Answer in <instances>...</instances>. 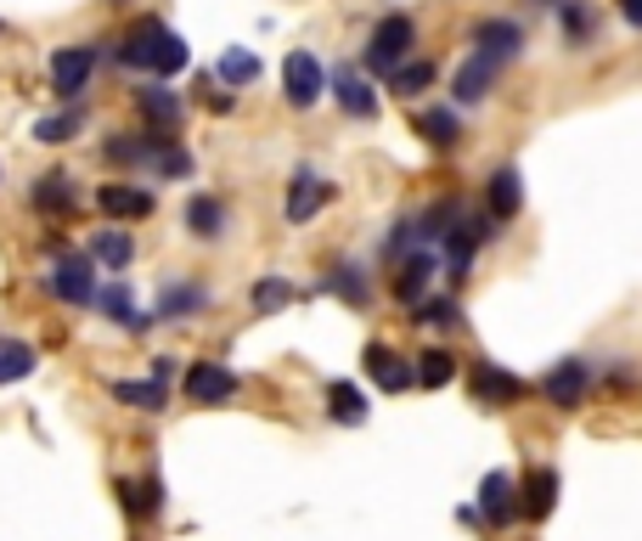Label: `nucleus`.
Returning <instances> with one entry per match:
<instances>
[{
    "instance_id": "obj_1",
    "label": "nucleus",
    "mask_w": 642,
    "mask_h": 541,
    "mask_svg": "<svg viewBox=\"0 0 642 541\" xmlns=\"http://www.w3.org/2000/svg\"><path fill=\"white\" fill-rule=\"evenodd\" d=\"M119 62H130V68H141V73H152V79H169V73H180V68L192 62V46L180 40L175 29H164L158 18H141V23L125 35Z\"/></svg>"
},
{
    "instance_id": "obj_2",
    "label": "nucleus",
    "mask_w": 642,
    "mask_h": 541,
    "mask_svg": "<svg viewBox=\"0 0 642 541\" xmlns=\"http://www.w3.org/2000/svg\"><path fill=\"white\" fill-rule=\"evenodd\" d=\"M412 46H417V23L406 12H389V18H378L373 35H366V68H373V73H395L412 57Z\"/></svg>"
},
{
    "instance_id": "obj_3",
    "label": "nucleus",
    "mask_w": 642,
    "mask_h": 541,
    "mask_svg": "<svg viewBox=\"0 0 642 541\" xmlns=\"http://www.w3.org/2000/svg\"><path fill=\"white\" fill-rule=\"evenodd\" d=\"M97 46H62V51H51V90L62 102H79L85 90H90V79H97Z\"/></svg>"
},
{
    "instance_id": "obj_4",
    "label": "nucleus",
    "mask_w": 642,
    "mask_h": 541,
    "mask_svg": "<svg viewBox=\"0 0 642 541\" xmlns=\"http://www.w3.org/2000/svg\"><path fill=\"white\" fill-rule=\"evenodd\" d=\"M46 288H51L62 305H97V259H90V254H62V259L51 265Z\"/></svg>"
},
{
    "instance_id": "obj_5",
    "label": "nucleus",
    "mask_w": 642,
    "mask_h": 541,
    "mask_svg": "<svg viewBox=\"0 0 642 541\" xmlns=\"http://www.w3.org/2000/svg\"><path fill=\"white\" fill-rule=\"evenodd\" d=\"M496 85H502V62H496V57H485V51L463 57V62H456V73H451V108H474V102H485Z\"/></svg>"
},
{
    "instance_id": "obj_6",
    "label": "nucleus",
    "mask_w": 642,
    "mask_h": 541,
    "mask_svg": "<svg viewBox=\"0 0 642 541\" xmlns=\"http://www.w3.org/2000/svg\"><path fill=\"white\" fill-rule=\"evenodd\" d=\"M327 85H333V79H327L322 57H310V51H288V57H283V97H288L294 108H316Z\"/></svg>"
},
{
    "instance_id": "obj_7",
    "label": "nucleus",
    "mask_w": 642,
    "mask_h": 541,
    "mask_svg": "<svg viewBox=\"0 0 642 541\" xmlns=\"http://www.w3.org/2000/svg\"><path fill=\"white\" fill-rule=\"evenodd\" d=\"M474 513L485 519V524H513L518 513H524V496H518V480L507 474V469H491L485 480H480V502H474Z\"/></svg>"
},
{
    "instance_id": "obj_8",
    "label": "nucleus",
    "mask_w": 642,
    "mask_h": 541,
    "mask_svg": "<svg viewBox=\"0 0 642 541\" xmlns=\"http://www.w3.org/2000/svg\"><path fill=\"white\" fill-rule=\"evenodd\" d=\"M586 390H592V361H581V355L559 361V367L541 378V395L553 401L559 412H575V406L586 401Z\"/></svg>"
},
{
    "instance_id": "obj_9",
    "label": "nucleus",
    "mask_w": 642,
    "mask_h": 541,
    "mask_svg": "<svg viewBox=\"0 0 642 541\" xmlns=\"http://www.w3.org/2000/svg\"><path fill=\"white\" fill-rule=\"evenodd\" d=\"M468 390H474V401H480V406H513V401H524V378L502 373L496 361H474Z\"/></svg>"
},
{
    "instance_id": "obj_10",
    "label": "nucleus",
    "mask_w": 642,
    "mask_h": 541,
    "mask_svg": "<svg viewBox=\"0 0 642 541\" xmlns=\"http://www.w3.org/2000/svg\"><path fill=\"white\" fill-rule=\"evenodd\" d=\"M366 373H373V384H378L384 395H401V390L417 384L412 361H406L401 350H389V344H366Z\"/></svg>"
},
{
    "instance_id": "obj_11",
    "label": "nucleus",
    "mask_w": 642,
    "mask_h": 541,
    "mask_svg": "<svg viewBox=\"0 0 642 541\" xmlns=\"http://www.w3.org/2000/svg\"><path fill=\"white\" fill-rule=\"evenodd\" d=\"M327 90L338 97V108H344L349 119H373V114H378V90H373V79H366L360 68H338Z\"/></svg>"
},
{
    "instance_id": "obj_12",
    "label": "nucleus",
    "mask_w": 642,
    "mask_h": 541,
    "mask_svg": "<svg viewBox=\"0 0 642 541\" xmlns=\"http://www.w3.org/2000/svg\"><path fill=\"white\" fill-rule=\"evenodd\" d=\"M187 395H192L198 406L231 401V395H237V373L220 367V361H198V367H187Z\"/></svg>"
},
{
    "instance_id": "obj_13",
    "label": "nucleus",
    "mask_w": 642,
    "mask_h": 541,
    "mask_svg": "<svg viewBox=\"0 0 642 541\" xmlns=\"http://www.w3.org/2000/svg\"><path fill=\"white\" fill-rule=\"evenodd\" d=\"M485 209H491L496 226H507V220L524 209V187H518V169H513V164L491 169V180H485Z\"/></svg>"
},
{
    "instance_id": "obj_14",
    "label": "nucleus",
    "mask_w": 642,
    "mask_h": 541,
    "mask_svg": "<svg viewBox=\"0 0 642 541\" xmlns=\"http://www.w3.org/2000/svg\"><path fill=\"white\" fill-rule=\"evenodd\" d=\"M428 277H434V248H412V254H401V270H395V299H401L406 311H412V305H423Z\"/></svg>"
},
{
    "instance_id": "obj_15",
    "label": "nucleus",
    "mask_w": 642,
    "mask_h": 541,
    "mask_svg": "<svg viewBox=\"0 0 642 541\" xmlns=\"http://www.w3.org/2000/svg\"><path fill=\"white\" fill-rule=\"evenodd\" d=\"M518 46H524V29H518L513 18H485V23H474V51H485V57H496V62H513Z\"/></svg>"
},
{
    "instance_id": "obj_16",
    "label": "nucleus",
    "mask_w": 642,
    "mask_h": 541,
    "mask_svg": "<svg viewBox=\"0 0 642 541\" xmlns=\"http://www.w3.org/2000/svg\"><path fill=\"white\" fill-rule=\"evenodd\" d=\"M97 311H102V316H113L125 333H147V327L158 322V311H141V305L130 299V288H125V283H113V288H97Z\"/></svg>"
},
{
    "instance_id": "obj_17",
    "label": "nucleus",
    "mask_w": 642,
    "mask_h": 541,
    "mask_svg": "<svg viewBox=\"0 0 642 541\" xmlns=\"http://www.w3.org/2000/svg\"><path fill=\"white\" fill-rule=\"evenodd\" d=\"M136 108H141V119H152L158 130H175V125H180V114H187V108H180V97H175V90H169L164 79L136 85Z\"/></svg>"
},
{
    "instance_id": "obj_18",
    "label": "nucleus",
    "mask_w": 642,
    "mask_h": 541,
    "mask_svg": "<svg viewBox=\"0 0 642 541\" xmlns=\"http://www.w3.org/2000/svg\"><path fill=\"white\" fill-rule=\"evenodd\" d=\"M34 209L40 215H51V220H62V215H73V204H79V193H73V175H62V169H51V175H34Z\"/></svg>"
},
{
    "instance_id": "obj_19",
    "label": "nucleus",
    "mask_w": 642,
    "mask_h": 541,
    "mask_svg": "<svg viewBox=\"0 0 642 541\" xmlns=\"http://www.w3.org/2000/svg\"><path fill=\"white\" fill-rule=\"evenodd\" d=\"M327 198H333V187H327V180H322V175H316L310 164H305V169H294V193H288V220H294V226H299V220H310V215H316V209H322Z\"/></svg>"
},
{
    "instance_id": "obj_20",
    "label": "nucleus",
    "mask_w": 642,
    "mask_h": 541,
    "mask_svg": "<svg viewBox=\"0 0 642 541\" xmlns=\"http://www.w3.org/2000/svg\"><path fill=\"white\" fill-rule=\"evenodd\" d=\"M97 209L108 220H147L152 215V193H141V187H97Z\"/></svg>"
},
{
    "instance_id": "obj_21",
    "label": "nucleus",
    "mask_w": 642,
    "mask_h": 541,
    "mask_svg": "<svg viewBox=\"0 0 642 541\" xmlns=\"http://www.w3.org/2000/svg\"><path fill=\"white\" fill-rule=\"evenodd\" d=\"M322 288H327V294H338V299H344V305H355V311H360L366 299H373V283H366V270H360L355 259H338V265L327 270V277H322Z\"/></svg>"
},
{
    "instance_id": "obj_22",
    "label": "nucleus",
    "mask_w": 642,
    "mask_h": 541,
    "mask_svg": "<svg viewBox=\"0 0 642 541\" xmlns=\"http://www.w3.org/2000/svg\"><path fill=\"white\" fill-rule=\"evenodd\" d=\"M180 226H187L198 243H215L226 232V204L220 198H187V209H180Z\"/></svg>"
},
{
    "instance_id": "obj_23",
    "label": "nucleus",
    "mask_w": 642,
    "mask_h": 541,
    "mask_svg": "<svg viewBox=\"0 0 642 541\" xmlns=\"http://www.w3.org/2000/svg\"><path fill=\"white\" fill-rule=\"evenodd\" d=\"M412 130L428 141V147H456L463 141V119H456V108H423L412 119Z\"/></svg>"
},
{
    "instance_id": "obj_24",
    "label": "nucleus",
    "mask_w": 642,
    "mask_h": 541,
    "mask_svg": "<svg viewBox=\"0 0 642 541\" xmlns=\"http://www.w3.org/2000/svg\"><path fill=\"white\" fill-rule=\"evenodd\" d=\"M204 311H209V288H198V283H169L164 299H158V316H169V322H187V316H204Z\"/></svg>"
},
{
    "instance_id": "obj_25",
    "label": "nucleus",
    "mask_w": 642,
    "mask_h": 541,
    "mask_svg": "<svg viewBox=\"0 0 642 541\" xmlns=\"http://www.w3.org/2000/svg\"><path fill=\"white\" fill-rule=\"evenodd\" d=\"M518 496H524V513H530V519H546V513L559 508V474H553V469H535V474L518 485Z\"/></svg>"
},
{
    "instance_id": "obj_26",
    "label": "nucleus",
    "mask_w": 642,
    "mask_h": 541,
    "mask_svg": "<svg viewBox=\"0 0 642 541\" xmlns=\"http://www.w3.org/2000/svg\"><path fill=\"white\" fill-rule=\"evenodd\" d=\"M90 259H97V265H108V270H125V265L136 259V243H130L119 226H102L97 237H90Z\"/></svg>"
},
{
    "instance_id": "obj_27",
    "label": "nucleus",
    "mask_w": 642,
    "mask_h": 541,
    "mask_svg": "<svg viewBox=\"0 0 642 541\" xmlns=\"http://www.w3.org/2000/svg\"><path fill=\"white\" fill-rule=\"evenodd\" d=\"M113 395H119L125 406H141V412H164V406H169L164 378H119V384H113Z\"/></svg>"
},
{
    "instance_id": "obj_28",
    "label": "nucleus",
    "mask_w": 642,
    "mask_h": 541,
    "mask_svg": "<svg viewBox=\"0 0 642 541\" xmlns=\"http://www.w3.org/2000/svg\"><path fill=\"white\" fill-rule=\"evenodd\" d=\"M34 367H40L34 344H23V338H7V344H0V384H23Z\"/></svg>"
},
{
    "instance_id": "obj_29",
    "label": "nucleus",
    "mask_w": 642,
    "mask_h": 541,
    "mask_svg": "<svg viewBox=\"0 0 642 541\" xmlns=\"http://www.w3.org/2000/svg\"><path fill=\"white\" fill-rule=\"evenodd\" d=\"M412 373H417V384H423V390H445V384H451V373H456V355L434 344V350H423V355L412 361Z\"/></svg>"
},
{
    "instance_id": "obj_30",
    "label": "nucleus",
    "mask_w": 642,
    "mask_h": 541,
    "mask_svg": "<svg viewBox=\"0 0 642 541\" xmlns=\"http://www.w3.org/2000/svg\"><path fill=\"white\" fill-rule=\"evenodd\" d=\"M327 412H333V423H344V429H355V423H366V395L355 390V384H333L327 390Z\"/></svg>"
},
{
    "instance_id": "obj_31",
    "label": "nucleus",
    "mask_w": 642,
    "mask_h": 541,
    "mask_svg": "<svg viewBox=\"0 0 642 541\" xmlns=\"http://www.w3.org/2000/svg\"><path fill=\"white\" fill-rule=\"evenodd\" d=\"M215 73H220L226 85H237V90H243V85H254V79H259V57H254L248 46H231V51L215 62Z\"/></svg>"
},
{
    "instance_id": "obj_32",
    "label": "nucleus",
    "mask_w": 642,
    "mask_h": 541,
    "mask_svg": "<svg viewBox=\"0 0 642 541\" xmlns=\"http://www.w3.org/2000/svg\"><path fill=\"white\" fill-rule=\"evenodd\" d=\"M79 130H85V108H68V114H46V119L34 125V141L57 147V141H73Z\"/></svg>"
},
{
    "instance_id": "obj_33",
    "label": "nucleus",
    "mask_w": 642,
    "mask_h": 541,
    "mask_svg": "<svg viewBox=\"0 0 642 541\" xmlns=\"http://www.w3.org/2000/svg\"><path fill=\"white\" fill-rule=\"evenodd\" d=\"M428 85H434V62H428V57H417V62H401V68L389 73V90H401L406 102H412V97H423Z\"/></svg>"
},
{
    "instance_id": "obj_34",
    "label": "nucleus",
    "mask_w": 642,
    "mask_h": 541,
    "mask_svg": "<svg viewBox=\"0 0 642 541\" xmlns=\"http://www.w3.org/2000/svg\"><path fill=\"white\" fill-rule=\"evenodd\" d=\"M559 18H564V40H570V46H586L592 29H597V18L581 7V0H559Z\"/></svg>"
},
{
    "instance_id": "obj_35",
    "label": "nucleus",
    "mask_w": 642,
    "mask_h": 541,
    "mask_svg": "<svg viewBox=\"0 0 642 541\" xmlns=\"http://www.w3.org/2000/svg\"><path fill=\"white\" fill-rule=\"evenodd\" d=\"M283 305H294V283H283V277L254 283V311H259V316H277Z\"/></svg>"
},
{
    "instance_id": "obj_36",
    "label": "nucleus",
    "mask_w": 642,
    "mask_h": 541,
    "mask_svg": "<svg viewBox=\"0 0 642 541\" xmlns=\"http://www.w3.org/2000/svg\"><path fill=\"white\" fill-rule=\"evenodd\" d=\"M412 322H428V327H463V305H456V299H423V305H412Z\"/></svg>"
},
{
    "instance_id": "obj_37",
    "label": "nucleus",
    "mask_w": 642,
    "mask_h": 541,
    "mask_svg": "<svg viewBox=\"0 0 642 541\" xmlns=\"http://www.w3.org/2000/svg\"><path fill=\"white\" fill-rule=\"evenodd\" d=\"M147 169H158L164 180H187V175H192L198 164H192V153H187V147H164V153H158V158H152Z\"/></svg>"
},
{
    "instance_id": "obj_38",
    "label": "nucleus",
    "mask_w": 642,
    "mask_h": 541,
    "mask_svg": "<svg viewBox=\"0 0 642 541\" xmlns=\"http://www.w3.org/2000/svg\"><path fill=\"white\" fill-rule=\"evenodd\" d=\"M152 378H164V384L175 378V355H158V361H152Z\"/></svg>"
},
{
    "instance_id": "obj_39",
    "label": "nucleus",
    "mask_w": 642,
    "mask_h": 541,
    "mask_svg": "<svg viewBox=\"0 0 642 541\" xmlns=\"http://www.w3.org/2000/svg\"><path fill=\"white\" fill-rule=\"evenodd\" d=\"M620 12H625V23H636V29H642V0H620Z\"/></svg>"
},
{
    "instance_id": "obj_40",
    "label": "nucleus",
    "mask_w": 642,
    "mask_h": 541,
    "mask_svg": "<svg viewBox=\"0 0 642 541\" xmlns=\"http://www.w3.org/2000/svg\"><path fill=\"white\" fill-rule=\"evenodd\" d=\"M0 29H7V23H0Z\"/></svg>"
}]
</instances>
